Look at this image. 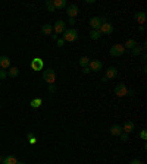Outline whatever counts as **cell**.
<instances>
[{
  "instance_id": "6da1fadb",
  "label": "cell",
  "mask_w": 147,
  "mask_h": 164,
  "mask_svg": "<svg viewBox=\"0 0 147 164\" xmlns=\"http://www.w3.org/2000/svg\"><path fill=\"white\" fill-rule=\"evenodd\" d=\"M78 37H80V35H78V31L74 29V28H69V29H66V31L63 32V37H62V38H63L65 43H66V41L68 43H72V41H77Z\"/></svg>"
},
{
  "instance_id": "7a4b0ae2",
  "label": "cell",
  "mask_w": 147,
  "mask_h": 164,
  "mask_svg": "<svg viewBox=\"0 0 147 164\" xmlns=\"http://www.w3.org/2000/svg\"><path fill=\"white\" fill-rule=\"evenodd\" d=\"M43 79L46 81L49 85H52V84H54L56 82V73H54V71L53 69H46L44 72H43Z\"/></svg>"
},
{
  "instance_id": "3957f363",
  "label": "cell",
  "mask_w": 147,
  "mask_h": 164,
  "mask_svg": "<svg viewBox=\"0 0 147 164\" xmlns=\"http://www.w3.org/2000/svg\"><path fill=\"white\" fill-rule=\"evenodd\" d=\"M125 53V47L122 44H115L113 47H110V56L112 57H119Z\"/></svg>"
},
{
  "instance_id": "277c9868",
  "label": "cell",
  "mask_w": 147,
  "mask_h": 164,
  "mask_svg": "<svg viewBox=\"0 0 147 164\" xmlns=\"http://www.w3.org/2000/svg\"><path fill=\"white\" fill-rule=\"evenodd\" d=\"M99 31H100V34L103 35V34H106V35H110V34L115 32V28L113 25L110 24V22H105V24H101V26L99 28Z\"/></svg>"
},
{
  "instance_id": "5b68a950",
  "label": "cell",
  "mask_w": 147,
  "mask_h": 164,
  "mask_svg": "<svg viewBox=\"0 0 147 164\" xmlns=\"http://www.w3.org/2000/svg\"><path fill=\"white\" fill-rule=\"evenodd\" d=\"M128 90L127 85L125 84H118V85L115 86V95L116 97H124V95H128Z\"/></svg>"
},
{
  "instance_id": "8992f818",
  "label": "cell",
  "mask_w": 147,
  "mask_h": 164,
  "mask_svg": "<svg viewBox=\"0 0 147 164\" xmlns=\"http://www.w3.org/2000/svg\"><path fill=\"white\" fill-rule=\"evenodd\" d=\"M53 31L56 35H59V34H63L66 31V24L63 22V21H56V24L53 25Z\"/></svg>"
},
{
  "instance_id": "52a82bcc",
  "label": "cell",
  "mask_w": 147,
  "mask_h": 164,
  "mask_svg": "<svg viewBox=\"0 0 147 164\" xmlns=\"http://www.w3.org/2000/svg\"><path fill=\"white\" fill-rule=\"evenodd\" d=\"M31 69H33V71H43V69H44V62H43V59H40V57L33 59V62H31Z\"/></svg>"
},
{
  "instance_id": "ba28073f",
  "label": "cell",
  "mask_w": 147,
  "mask_h": 164,
  "mask_svg": "<svg viewBox=\"0 0 147 164\" xmlns=\"http://www.w3.org/2000/svg\"><path fill=\"white\" fill-rule=\"evenodd\" d=\"M88 67H90V71H93V72H99V71L103 69V63H101L100 60H90Z\"/></svg>"
},
{
  "instance_id": "9c48e42d",
  "label": "cell",
  "mask_w": 147,
  "mask_h": 164,
  "mask_svg": "<svg viewBox=\"0 0 147 164\" xmlns=\"http://www.w3.org/2000/svg\"><path fill=\"white\" fill-rule=\"evenodd\" d=\"M66 13L69 18H74V19H75V16L80 13V9H78L77 5H69V6L66 7Z\"/></svg>"
},
{
  "instance_id": "30bf717a",
  "label": "cell",
  "mask_w": 147,
  "mask_h": 164,
  "mask_svg": "<svg viewBox=\"0 0 147 164\" xmlns=\"http://www.w3.org/2000/svg\"><path fill=\"white\" fill-rule=\"evenodd\" d=\"M135 129V125H134V122H131V120H127L125 123H124V126H122V132L124 133H131V132Z\"/></svg>"
},
{
  "instance_id": "8fae6325",
  "label": "cell",
  "mask_w": 147,
  "mask_h": 164,
  "mask_svg": "<svg viewBox=\"0 0 147 164\" xmlns=\"http://www.w3.org/2000/svg\"><path fill=\"white\" fill-rule=\"evenodd\" d=\"M106 79H115L116 76H118V69L116 67H113V66H110V67H107L106 71Z\"/></svg>"
},
{
  "instance_id": "7c38bea8",
  "label": "cell",
  "mask_w": 147,
  "mask_h": 164,
  "mask_svg": "<svg viewBox=\"0 0 147 164\" xmlns=\"http://www.w3.org/2000/svg\"><path fill=\"white\" fill-rule=\"evenodd\" d=\"M0 67H2L3 71L10 67V59H9L7 56H0Z\"/></svg>"
},
{
  "instance_id": "4fadbf2b",
  "label": "cell",
  "mask_w": 147,
  "mask_h": 164,
  "mask_svg": "<svg viewBox=\"0 0 147 164\" xmlns=\"http://www.w3.org/2000/svg\"><path fill=\"white\" fill-rule=\"evenodd\" d=\"M90 26L93 28V29H99L101 26V21L99 16H93L91 19H90Z\"/></svg>"
},
{
  "instance_id": "5bb4252c",
  "label": "cell",
  "mask_w": 147,
  "mask_h": 164,
  "mask_svg": "<svg viewBox=\"0 0 147 164\" xmlns=\"http://www.w3.org/2000/svg\"><path fill=\"white\" fill-rule=\"evenodd\" d=\"M146 19H147V16H146V13L144 12H137L135 13V21H137L140 25H144V24H146Z\"/></svg>"
},
{
  "instance_id": "9a60e30c",
  "label": "cell",
  "mask_w": 147,
  "mask_h": 164,
  "mask_svg": "<svg viewBox=\"0 0 147 164\" xmlns=\"http://www.w3.org/2000/svg\"><path fill=\"white\" fill-rule=\"evenodd\" d=\"M110 133H112L113 136H119L121 133H122V126L116 125V123H115V125H112V126H110Z\"/></svg>"
},
{
  "instance_id": "2e32d148",
  "label": "cell",
  "mask_w": 147,
  "mask_h": 164,
  "mask_svg": "<svg viewBox=\"0 0 147 164\" xmlns=\"http://www.w3.org/2000/svg\"><path fill=\"white\" fill-rule=\"evenodd\" d=\"M0 164H18V160H16L15 155H7V157H5L2 160Z\"/></svg>"
},
{
  "instance_id": "e0dca14e",
  "label": "cell",
  "mask_w": 147,
  "mask_h": 164,
  "mask_svg": "<svg viewBox=\"0 0 147 164\" xmlns=\"http://www.w3.org/2000/svg\"><path fill=\"white\" fill-rule=\"evenodd\" d=\"M6 73H7V76H10V78H16L19 75V69L15 67V66H10L9 71H6Z\"/></svg>"
},
{
  "instance_id": "ac0fdd59",
  "label": "cell",
  "mask_w": 147,
  "mask_h": 164,
  "mask_svg": "<svg viewBox=\"0 0 147 164\" xmlns=\"http://www.w3.org/2000/svg\"><path fill=\"white\" fill-rule=\"evenodd\" d=\"M53 6L54 9H63L68 6V2L66 0H53Z\"/></svg>"
},
{
  "instance_id": "d6986e66",
  "label": "cell",
  "mask_w": 147,
  "mask_h": 164,
  "mask_svg": "<svg viewBox=\"0 0 147 164\" xmlns=\"http://www.w3.org/2000/svg\"><path fill=\"white\" fill-rule=\"evenodd\" d=\"M41 32L44 34V35H50V34L53 32V25H50V24H44L43 28H41Z\"/></svg>"
},
{
  "instance_id": "ffe728a7",
  "label": "cell",
  "mask_w": 147,
  "mask_h": 164,
  "mask_svg": "<svg viewBox=\"0 0 147 164\" xmlns=\"http://www.w3.org/2000/svg\"><path fill=\"white\" fill-rule=\"evenodd\" d=\"M122 46L125 47V48H128V50H133L134 47L137 46V41L133 40V38H129V40H127V41H125V44H122Z\"/></svg>"
},
{
  "instance_id": "44dd1931",
  "label": "cell",
  "mask_w": 147,
  "mask_h": 164,
  "mask_svg": "<svg viewBox=\"0 0 147 164\" xmlns=\"http://www.w3.org/2000/svg\"><path fill=\"white\" fill-rule=\"evenodd\" d=\"M41 104H43V100L41 98H33L31 100V103H30V105H31L33 109H38Z\"/></svg>"
},
{
  "instance_id": "7402d4cb",
  "label": "cell",
  "mask_w": 147,
  "mask_h": 164,
  "mask_svg": "<svg viewBox=\"0 0 147 164\" xmlns=\"http://www.w3.org/2000/svg\"><path fill=\"white\" fill-rule=\"evenodd\" d=\"M27 138H28V142L31 145H34L37 142V138H35V132H28L27 133Z\"/></svg>"
},
{
  "instance_id": "603a6c76",
  "label": "cell",
  "mask_w": 147,
  "mask_h": 164,
  "mask_svg": "<svg viewBox=\"0 0 147 164\" xmlns=\"http://www.w3.org/2000/svg\"><path fill=\"white\" fill-rule=\"evenodd\" d=\"M100 37H101V34H100V31H99V29H93V31L90 32V38L94 40V41H96V40H99Z\"/></svg>"
},
{
  "instance_id": "cb8c5ba5",
  "label": "cell",
  "mask_w": 147,
  "mask_h": 164,
  "mask_svg": "<svg viewBox=\"0 0 147 164\" xmlns=\"http://www.w3.org/2000/svg\"><path fill=\"white\" fill-rule=\"evenodd\" d=\"M88 63H90V59H88L87 56H84V57H81V59H80V66H81V67H85V66H88Z\"/></svg>"
},
{
  "instance_id": "d4e9b609",
  "label": "cell",
  "mask_w": 147,
  "mask_h": 164,
  "mask_svg": "<svg viewBox=\"0 0 147 164\" xmlns=\"http://www.w3.org/2000/svg\"><path fill=\"white\" fill-rule=\"evenodd\" d=\"M46 7H47V10L49 12H54L56 9H54V6H53V0H47L46 2Z\"/></svg>"
},
{
  "instance_id": "484cf974",
  "label": "cell",
  "mask_w": 147,
  "mask_h": 164,
  "mask_svg": "<svg viewBox=\"0 0 147 164\" xmlns=\"http://www.w3.org/2000/svg\"><path fill=\"white\" fill-rule=\"evenodd\" d=\"M131 51H133V54H134V56H140V54H141V51H143V48H141L140 46H135V47H134V48H133V50H131Z\"/></svg>"
},
{
  "instance_id": "4316f807",
  "label": "cell",
  "mask_w": 147,
  "mask_h": 164,
  "mask_svg": "<svg viewBox=\"0 0 147 164\" xmlns=\"http://www.w3.org/2000/svg\"><path fill=\"white\" fill-rule=\"evenodd\" d=\"M140 139L141 141H147V131L146 129H143V131L140 132Z\"/></svg>"
},
{
  "instance_id": "83f0119b",
  "label": "cell",
  "mask_w": 147,
  "mask_h": 164,
  "mask_svg": "<svg viewBox=\"0 0 147 164\" xmlns=\"http://www.w3.org/2000/svg\"><path fill=\"white\" fill-rule=\"evenodd\" d=\"M119 138H121V141H122V142H127V141H128V133H124V132H122V133L119 135Z\"/></svg>"
},
{
  "instance_id": "f1b7e54d",
  "label": "cell",
  "mask_w": 147,
  "mask_h": 164,
  "mask_svg": "<svg viewBox=\"0 0 147 164\" xmlns=\"http://www.w3.org/2000/svg\"><path fill=\"white\" fill-rule=\"evenodd\" d=\"M6 78H7L6 71H0V81H5Z\"/></svg>"
},
{
  "instance_id": "f546056e",
  "label": "cell",
  "mask_w": 147,
  "mask_h": 164,
  "mask_svg": "<svg viewBox=\"0 0 147 164\" xmlns=\"http://www.w3.org/2000/svg\"><path fill=\"white\" fill-rule=\"evenodd\" d=\"M56 44H58V47H63L65 41H63V38H58L56 40Z\"/></svg>"
},
{
  "instance_id": "4dcf8cb0",
  "label": "cell",
  "mask_w": 147,
  "mask_h": 164,
  "mask_svg": "<svg viewBox=\"0 0 147 164\" xmlns=\"http://www.w3.org/2000/svg\"><path fill=\"white\" fill-rule=\"evenodd\" d=\"M56 90H58V86L54 85V84H52V85H49V91H50V92H56Z\"/></svg>"
},
{
  "instance_id": "1f68e13d",
  "label": "cell",
  "mask_w": 147,
  "mask_h": 164,
  "mask_svg": "<svg viewBox=\"0 0 147 164\" xmlns=\"http://www.w3.org/2000/svg\"><path fill=\"white\" fill-rule=\"evenodd\" d=\"M129 164H143V163H141L138 158H134V160H131V161H129Z\"/></svg>"
},
{
  "instance_id": "d6a6232c",
  "label": "cell",
  "mask_w": 147,
  "mask_h": 164,
  "mask_svg": "<svg viewBox=\"0 0 147 164\" xmlns=\"http://www.w3.org/2000/svg\"><path fill=\"white\" fill-rule=\"evenodd\" d=\"M68 24H69V25H75V19H74V18H69Z\"/></svg>"
},
{
  "instance_id": "836d02e7",
  "label": "cell",
  "mask_w": 147,
  "mask_h": 164,
  "mask_svg": "<svg viewBox=\"0 0 147 164\" xmlns=\"http://www.w3.org/2000/svg\"><path fill=\"white\" fill-rule=\"evenodd\" d=\"M82 72H84V73H88V72H90V67H88V66L82 67Z\"/></svg>"
},
{
  "instance_id": "e575fe53",
  "label": "cell",
  "mask_w": 147,
  "mask_h": 164,
  "mask_svg": "<svg viewBox=\"0 0 147 164\" xmlns=\"http://www.w3.org/2000/svg\"><path fill=\"white\" fill-rule=\"evenodd\" d=\"M138 31H140V32H143V31H144V25H140V26H138Z\"/></svg>"
},
{
  "instance_id": "d590c367",
  "label": "cell",
  "mask_w": 147,
  "mask_h": 164,
  "mask_svg": "<svg viewBox=\"0 0 147 164\" xmlns=\"http://www.w3.org/2000/svg\"><path fill=\"white\" fill-rule=\"evenodd\" d=\"M85 3H87V5H93L94 0H85Z\"/></svg>"
},
{
  "instance_id": "8d00e7d4",
  "label": "cell",
  "mask_w": 147,
  "mask_h": 164,
  "mask_svg": "<svg viewBox=\"0 0 147 164\" xmlns=\"http://www.w3.org/2000/svg\"><path fill=\"white\" fill-rule=\"evenodd\" d=\"M18 164H25V163H22V161H18Z\"/></svg>"
},
{
  "instance_id": "74e56055",
  "label": "cell",
  "mask_w": 147,
  "mask_h": 164,
  "mask_svg": "<svg viewBox=\"0 0 147 164\" xmlns=\"http://www.w3.org/2000/svg\"><path fill=\"white\" fill-rule=\"evenodd\" d=\"M2 160H3V158H2V157H0V163H2Z\"/></svg>"
}]
</instances>
